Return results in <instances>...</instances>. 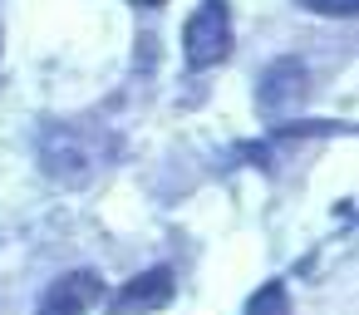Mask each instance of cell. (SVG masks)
Wrapping results in <instances>:
<instances>
[{
    "mask_svg": "<svg viewBox=\"0 0 359 315\" xmlns=\"http://www.w3.org/2000/svg\"><path fill=\"white\" fill-rule=\"evenodd\" d=\"M133 6H163V0H133Z\"/></svg>",
    "mask_w": 359,
    "mask_h": 315,
    "instance_id": "6",
    "label": "cell"
},
{
    "mask_svg": "<svg viewBox=\"0 0 359 315\" xmlns=\"http://www.w3.org/2000/svg\"><path fill=\"white\" fill-rule=\"evenodd\" d=\"M295 94H305V65L300 60H276L261 79V104L271 114H280V109H290Z\"/></svg>",
    "mask_w": 359,
    "mask_h": 315,
    "instance_id": "5",
    "label": "cell"
},
{
    "mask_svg": "<svg viewBox=\"0 0 359 315\" xmlns=\"http://www.w3.org/2000/svg\"><path fill=\"white\" fill-rule=\"evenodd\" d=\"M104 138L94 123H79V119H55L45 123V138H40V168L65 182V187H84L99 168H104Z\"/></svg>",
    "mask_w": 359,
    "mask_h": 315,
    "instance_id": "1",
    "label": "cell"
},
{
    "mask_svg": "<svg viewBox=\"0 0 359 315\" xmlns=\"http://www.w3.org/2000/svg\"><path fill=\"white\" fill-rule=\"evenodd\" d=\"M182 55L192 69H212L231 55V11L226 0H202L182 25Z\"/></svg>",
    "mask_w": 359,
    "mask_h": 315,
    "instance_id": "2",
    "label": "cell"
},
{
    "mask_svg": "<svg viewBox=\"0 0 359 315\" xmlns=\"http://www.w3.org/2000/svg\"><path fill=\"white\" fill-rule=\"evenodd\" d=\"M177 290V276L172 266H153L143 276H133L118 295H114V315H148V310H163Z\"/></svg>",
    "mask_w": 359,
    "mask_h": 315,
    "instance_id": "4",
    "label": "cell"
},
{
    "mask_svg": "<svg viewBox=\"0 0 359 315\" xmlns=\"http://www.w3.org/2000/svg\"><path fill=\"white\" fill-rule=\"evenodd\" d=\"M99 300H104V276L99 271H69L40 295V315H84Z\"/></svg>",
    "mask_w": 359,
    "mask_h": 315,
    "instance_id": "3",
    "label": "cell"
}]
</instances>
